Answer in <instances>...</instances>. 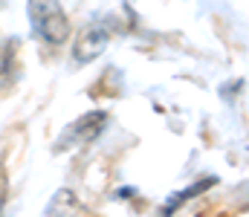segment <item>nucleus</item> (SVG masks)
<instances>
[{
	"label": "nucleus",
	"mask_w": 249,
	"mask_h": 217,
	"mask_svg": "<svg viewBox=\"0 0 249 217\" xmlns=\"http://www.w3.org/2000/svg\"><path fill=\"white\" fill-rule=\"evenodd\" d=\"M26 15L38 38L58 47L70 38V20L58 0H26Z\"/></svg>",
	"instance_id": "1"
},
{
	"label": "nucleus",
	"mask_w": 249,
	"mask_h": 217,
	"mask_svg": "<svg viewBox=\"0 0 249 217\" xmlns=\"http://www.w3.org/2000/svg\"><path fill=\"white\" fill-rule=\"evenodd\" d=\"M105 122H107V113L105 110H93V113H84L81 119H75L67 131H64L61 136H58V142H55V150L61 153V150H70V148H78V145H87L93 142L99 134H102V128H105Z\"/></svg>",
	"instance_id": "2"
},
{
	"label": "nucleus",
	"mask_w": 249,
	"mask_h": 217,
	"mask_svg": "<svg viewBox=\"0 0 249 217\" xmlns=\"http://www.w3.org/2000/svg\"><path fill=\"white\" fill-rule=\"evenodd\" d=\"M107 41H110V32H107L102 23H90V26H84V29L75 35V44H72V61H75L78 67L96 61V58L105 52Z\"/></svg>",
	"instance_id": "3"
},
{
	"label": "nucleus",
	"mask_w": 249,
	"mask_h": 217,
	"mask_svg": "<svg viewBox=\"0 0 249 217\" xmlns=\"http://www.w3.org/2000/svg\"><path fill=\"white\" fill-rule=\"evenodd\" d=\"M209 185H214V180H212V177H206V180H200L197 185H188V188L183 191V194H177V197H174L171 203H165V212H171V209H177V206H180L183 200H188V197H197V194H200L203 188H209Z\"/></svg>",
	"instance_id": "4"
},
{
	"label": "nucleus",
	"mask_w": 249,
	"mask_h": 217,
	"mask_svg": "<svg viewBox=\"0 0 249 217\" xmlns=\"http://www.w3.org/2000/svg\"><path fill=\"white\" fill-rule=\"evenodd\" d=\"M3 203H6V171H3V162H0V212H3Z\"/></svg>",
	"instance_id": "5"
}]
</instances>
